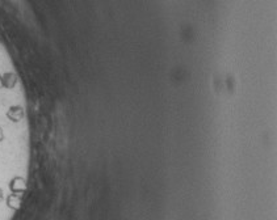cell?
<instances>
[{"mask_svg":"<svg viewBox=\"0 0 277 220\" xmlns=\"http://www.w3.org/2000/svg\"><path fill=\"white\" fill-rule=\"evenodd\" d=\"M1 199H3V191L0 190V201H1Z\"/></svg>","mask_w":277,"mask_h":220,"instance_id":"6da1fadb","label":"cell"}]
</instances>
